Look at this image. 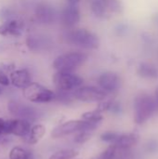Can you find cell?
<instances>
[{
  "instance_id": "cell-1",
  "label": "cell",
  "mask_w": 158,
  "mask_h": 159,
  "mask_svg": "<svg viewBox=\"0 0 158 159\" xmlns=\"http://www.w3.org/2000/svg\"><path fill=\"white\" fill-rule=\"evenodd\" d=\"M157 110L155 97L146 94H139L134 101V121L138 125L145 123Z\"/></svg>"
},
{
  "instance_id": "cell-2",
  "label": "cell",
  "mask_w": 158,
  "mask_h": 159,
  "mask_svg": "<svg viewBox=\"0 0 158 159\" xmlns=\"http://www.w3.org/2000/svg\"><path fill=\"white\" fill-rule=\"evenodd\" d=\"M65 39L71 45L87 49H96L100 46L98 36L86 29L73 30L65 35Z\"/></svg>"
},
{
  "instance_id": "cell-3",
  "label": "cell",
  "mask_w": 158,
  "mask_h": 159,
  "mask_svg": "<svg viewBox=\"0 0 158 159\" xmlns=\"http://www.w3.org/2000/svg\"><path fill=\"white\" fill-rule=\"evenodd\" d=\"M98 127V124L89 123L84 120H69L59 126H57L51 131V137L53 139L62 138L80 131H91Z\"/></svg>"
},
{
  "instance_id": "cell-4",
  "label": "cell",
  "mask_w": 158,
  "mask_h": 159,
  "mask_svg": "<svg viewBox=\"0 0 158 159\" xmlns=\"http://www.w3.org/2000/svg\"><path fill=\"white\" fill-rule=\"evenodd\" d=\"M88 59V55L82 52H68L58 56L53 67L58 72H73L74 69L82 65Z\"/></svg>"
},
{
  "instance_id": "cell-5",
  "label": "cell",
  "mask_w": 158,
  "mask_h": 159,
  "mask_svg": "<svg viewBox=\"0 0 158 159\" xmlns=\"http://www.w3.org/2000/svg\"><path fill=\"white\" fill-rule=\"evenodd\" d=\"M22 94L27 101L34 103H47L55 100V93L52 90L37 83L31 82L23 89Z\"/></svg>"
},
{
  "instance_id": "cell-6",
  "label": "cell",
  "mask_w": 158,
  "mask_h": 159,
  "mask_svg": "<svg viewBox=\"0 0 158 159\" xmlns=\"http://www.w3.org/2000/svg\"><path fill=\"white\" fill-rule=\"evenodd\" d=\"M53 82L60 90L72 91L83 84V79L72 72H57L53 76Z\"/></svg>"
},
{
  "instance_id": "cell-7",
  "label": "cell",
  "mask_w": 158,
  "mask_h": 159,
  "mask_svg": "<svg viewBox=\"0 0 158 159\" xmlns=\"http://www.w3.org/2000/svg\"><path fill=\"white\" fill-rule=\"evenodd\" d=\"M74 99L78 100L84 102H102L105 100L107 93L103 91L102 89H98L96 87H79L73 92Z\"/></svg>"
},
{
  "instance_id": "cell-8",
  "label": "cell",
  "mask_w": 158,
  "mask_h": 159,
  "mask_svg": "<svg viewBox=\"0 0 158 159\" xmlns=\"http://www.w3.org/2000/svg\"><path fill=\"white\" fill-rule=\"evenodd\" d=\"M7 109L9 113L17 118L24 119L29 122L35 121L39 116L38 111L34 107L20 103L16 101H10L7 103Z\"/></svg>"
},
{
  "instance_id": "cell-9",
  "label": "cell",
  "mask_w": 158,
  "mask_h": 159,
  "mask_svg": "<svg viewBox=\"0 0 158 159\" xmlns=\"http://www.w3.org/2000/svg\"><path fill=\"white\" fill-rule=\"evenodd\" d=\"M31 129V122L16 118L5 121L4 134H13L18 137H25L29 134Z\"/></svg>"
},
{
  "instance_id": "cell-10",
  "label": "cell",
  "mask_w": 158,
  "mask_h": 159,
  "mask_svg": "<svg viewBox=\"0 0 158 159\" xmlns=\"http://www.w3.org/2000/svg\"><path fill=\"white\" fill-rule=\"evenodd\" d=\"M98 84L100 89H102L106 93H113L120 89L121 79L117 74L113 72H106L100 75Z\"/></svg>"
},
{
  "instance_id": "cell-11",
  "label": "cell",
  "mask_w": 158,
  "mask_h": 159,
  "mask_svg": "<svg viewBox=\"0 0 158 159\" xmlns=\"http://www.w3.org/2000/svg\"><path fill=\"white\" fill-rule=\"evenodd\" d=\"M56 16L57 14L54 7L47 3H41L35 8V18L40 23H52L55 20Z\"/></svg>"
},
{
  "instance_id": "cell-12",
  "label": "cell",
  "mask_w": 158,
  "mask_h": 159,
  "mask_svg": "<svg viewBox=\"0 0 158 159\" xmlns=\"http://www.w3.org/2000/svg\"><path fill=\"white\" fill-rule=\"evenodd\" d=\"M61 20L67 27H73L80 20V11L77 5L69 4L61 13Z\"/></svg>"
},
{
  "instance_id": "cell-13",
  "label": "cell",
  "mask_w": 158,
  "mask_h": 159,
  "mask_svg": "<svg viewBox=\"0 0 158 159\" xmlns=\"http://www.w3.org/2000/svg\"><path fill=\"white\" fill-rule=\"evenodd\" d=\"M23 32V23L18 20H10L0 25V35L20 36Z\"/></svg>"
},
{
  "instance_id": "cell-14",
  "label": "cell",
  "mask_w": 158,
  "mask_h": 159,
  "mask_svg": "<svg viewBox=\"0 0 158 159\" xmlns=\"http://www.w3.org/2000/svg\"><path fill=\"white\" fill-rule=\"evenodd\" d=\"M11 84L18 89H24L31 83V76L27 70H16L10 74Z\"/></svg>"
},
{
  "instance_id": "cell-15",
  "label": "cell",
  "mask_w": 158,
  "mask_h": 159,
  "mask_svg": "<svg viewBox=\"0 0 158 159\" xmlns=\"http://www.w3.org/2000/svg\"><path fill=\"white\" fill-rule=\"evenodd\" d=\"M139 141V136L135 133H127L118 135L115 144L117 148L121 150H129V148L133 147L137 144Z\"/></svg>"
},
{
  "instance_id": "cell-16",
  "label": "cell",
  "mask_w": 158,
  "mask_h": 159,
  "mask_svg": "<svg viewBox=\"0 0 158 159\" xmlns=\"http://www.w3.org/2000/svg\"><path fill=\"white\" fill-rule=\"evenodd\" d=\"M138 74L143 78L156 79L158 77L157 68L148 62H142L138 67Z\"/></svg>"
},
{
  "instance_id": "cell-17",
  "label": "cell",
  "mask_w": 158,
  "mask_h": 159,
  "mask_svg": "<svg viewBox=\"0 0 158 159\" xmlns=\"http://www.w3.org/2000/svg\"><path fill=\"white\" fill-rule=\"evenodd\" d=\"M46 133V128L45 126L41 124H35L33 127H31L30 132H29V137H28V142L31 144H35L37 143L45 135Z\"/></svg>"
},
{
  "instance_id": "cell-18",
  "label": "cell",
  "mask_w": 158,
  "mask_h": 159,
  "mask_svg": "<svg viewBox=\"0 0 158 159\" xmlns=\"http://www.w3.org/2000/svg\"><path fill=\"white\" fill-rule=\"evenodd\" d=\"M28 48L33 51H40L47 46V42L45 38L38 35H30L26 40Z\"/></svg>"
},
{
  "instance_id": "cell-19",
  "label": "cell",
  "mask_w": 158,
  "mask_h": 159,
  "mask_svg": "<svg viewBox=\"0 0 158 159\" xmlns=\"http://www.w3.org/2000/svg\"><path fill=\"white\" fill-rule=\"evenodd\" d=\"M9 159H33L32 154L26 149L15 146L9 152Z\"/></svg>"
},
{
  "instance_id": "cell-20",
  "label": "cell",
  "mask_w": 158,
  "mask_h": 159,
  "mask_svg": "<svg viewBox=\"0 0 158 159\" xmlns=\"http://www.w3.org/2000/svg\"><path fill=\"white\" fill-rule=\"evenodd\" d=\"M78 156V152L74 149H62L52 154L48 159H74Z\"/></svg>"
},
{
  "instance_id": "cell-21",
  "label": "cell",
  "mask_w": 158,
  "mask_h": 159,
  "mask_svg": "<svg viewBox=\"0 0 158 159\" xmlns=\"http://www.w3.org/2000/svg\"><path fill=\"white\" fill-rule=\"evenodd\" d=\"M91 10L93 14L98 18H105L107 16L108 10L101 0L91 1Z\"/></svg>"
},
{
  "instance_id": "cell-22",
  "label": "cell",
  "mask_w": 158,
  "mask_h": 159,
  "mask_svg": "<svg viewBox=\"0 0 158 159\" xmlns=\"http://www.w3.org/2000/svg\"><path fill=\"white\" fill-rule=\"evenodd\" d=\"M102 118L103 117L102 116V113H100L98 110L86 112L82 115V120L93 124H99L102 120Z\"/></svg>"
},
{
  "instance_id": "cell-23",
  "label": "cell",
  "mask_w": 158,
  "mask_h": 159,
  "mask_svg": "<svg viewBox=\"0 0 158 159\" xmlns=\"http://www.w3.org/2000/svg\"><path fill=\"white\" fill-rule=\"evenodd\" d=\"M108 11L115 12V13H120L123 9L122 4L120 0H101Z\"/></svg>"
},
{
  "instance_id": "cell-24",
  "label": "cell",
  "mask_w": 158,
  "mask_h": 159,
  "mask_svg": "<svg viewBox=\"0 0 158 159\" xmlns=\"http://www.w3.org/2000/svg\"><path fill=\"white\" fill-rule=\"evenodd\" d=\"M118 155V148L115 144H111L105 149L99 157L98 159H116Z\"/></svg>"
},
{
  "instance_id": "cell-25",
  "label": "cell",
  "mask_w": 158,
  "mask_h": 159,
  "mask_svg": "<svg viewBox=\"0 0 158 159\" xmlns=\"http://www.w3.org/2000/svg\"><path fill=\"white\" fill-rule=\"evenodd\" d=\"M119 134L115 133V132H113V131H107V132H104L101 135V140L105 142V143H115L117 137H118Z\"/></svg>"
},
{
  "instance_id": "cell-26",
  "label": "cell",
  "mask_w": 158,
  "mask_h": 159,
  "mask_svg": "<svg viewBox=\"0 0 158 159\" xmlns=\"http://www.w3.org/2000/svg\"><path fill=\"white\" fill-rule=\"evenodd\" d=\"M89 139H90V133H89V131H80V132H77L76 133V135L74 136V141L76 143L82 144V143H85Z\"/></svg>"
},
{
  "instance_id": "cell-27",
  "label": "cell",
  "mask_w": 158,
  "mask_h": 159,
  "mask_svg": "<svg viewBox=\"0 0 158 159\" xmlns=\"http://www.w3.org/2000/svg\"><path fill=\"white\" fill-rule=\"evenodd\" d=\"M10 83L9 78L7 77V75L4 73H0V85L2 86H8Z\"/></svg>"
},
{
  "instance_id": "cell-28",
  "label": "cell",
  "mask_w": 158,
  "mask_h": 159,
  "mask_svg": "<svg viewBox=\"0 0 158 159\" xmlns=\"http://www.w3.org/2000/svg\"><path fill=\"white\" fill-rule=\"evenodd\" d=\"M4 127H5V120L0 117V135L4 134Z\"/></svg>"
},
{
  "instance_id": "cell-29",
  "label": "cell",
  "mask_w": 158,
  "mask_h": 159,
  "mask_svg": "<svg viewBox=\"0 0 158 159\" xmlns=\"http://www.w3.org/2000/svg\"><path fill=\"white\" fill-rule=\"evenodd\" d=\"M155 100H156V105H157V110H158V87L156 88V91H155Z\"/></svg>"
},
{
  "instance_id": "cell-30",
  "label": "cell",
  "mask_w": 158,
  "mask_h": 159,
  "mask_svg": "<svg viewBox=\"0 0 158 159\" xmlns=\"http://www.w3.org/2000/svg\"><path fill=\"white\" fill-rule=\"evenodd\" d=\"M79 1L80 0H68L69 4H73V5H77Z\"/></svg>"
},
{
  "instance_id": "cell-31",
  "label": "cell",
  "mask_w": 158,
  "mask_h": 159,
  "mask_svg": "<svg viewBox=\"0 0 158 159\" xmlns=\"http://www.w3.org/2000/svg\"><path fill=\"white\" fill-rule=\"evenodd\" d=\"M0 94H1V88H0Z\"/></svg>"
}]
</instances>
